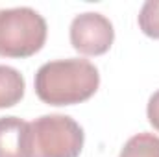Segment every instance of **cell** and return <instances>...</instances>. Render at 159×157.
I'll list each match as a JSON object with an SVG mask.
<instances>
[{"instance_id": "5b68a950", "label": "cell", "mask_w": 159, "mask_h": 157, "mask_svg": "<svg viewBox=\"0 0 159 157\" xmlns=\"http://www.w3.org/2000/svg\"><path fill=\"white\" fill-rule=\"evenodd\" d=\"M26 128L19 117H0V157H24Z\"/></svg>"}, {"instance_id": "ba28073f", "label": "cell", "mask_w": 159, "mask_h": 157, "mask_svg": "<svg viewBox=\"0 0 159 157\" xmlns=\"http://www.w3.org/2000/svg\"><path fill=\"white\" fill-rule=\"evenodd\" d=\"M137 20L144 35L159 39V0H146L139 11Z\"/></svg>"}, {"instance_id": "6da1fadb", "label": "cell", "mask_w": 159, "mask_h": 157, "mask_svg": "<svg viewBox=\"0 0 159 157\" xmlns=\"http://www.w3.org/2000/svg\"><path fill=\"white\" fill-rule=\"evenodd\" d=\"M100 85L98 69L83 57L56 59L41 65L35 94L48 105H74L89 100Z\"/></svg>"}, {"instance_id": "7a4b0ae2", "label": "cell", "mask_w": 159, "mask_h": 157, "mask_svg": "<svg viewBox=\"0 0 159 157\" xmlns=\"http://www.w3.org/2000/svg\"><path fill=\"white\" fill-rule=\"evenodd\" d=\"M83 141V129L72 117L43 115L28 122L24 157H78Z\"/></svg>"}, {"instance_id": "277c9868", "label": "cell", "mask_w": 159, "mask_h": 157, "mask_svg": "<svg viewBox=\"0 0 159 157\" xmlns=\"http://www.w3.org/2000/svg\"><path fill=\"white\" fill-rule=\"evenodd\" d=\"M115 41L111 20L96 11L80 13L70 22V44L83 56H102Z\"/></svg>"}, {"instance_id": "52a82bcc", "label": "cell", "mask_w": 159, "mask_h": 157, "mask_svg": "<svg viewBox=\"0 0 159 157\" xmlns=\"http://www.w3.org/2000/svg\"><path fill=\"white\" fill-rule=\"evenodd\" d=\"M119 157H159V137L154 133H137L126 141Z\"/></svg>"}, {"instance_id": "8992f818", "label": "cell", "mask_w": 159, "mask_h": 157, "mask_svg": "<svg viewBox=\"0 0 159 157\" xmlns=\"http://www.w3.org/2000/svg\"><path fill=\"white\" fill-rule=\"evenodd\" d=\"M26 81L22 74L7 65H0V109L13 107L24 96Z\"/></svg>"}, {"instance_id": "3957f363", "label": "cell", "mask_w": 159, "mask_h": 157, "mask_svg": "<svg viewBox=\"0 0 159 157\" xmlns=\"http://www.w3.org/2000/svg\"><path fill=\"white\" fill-rule=\"evenodd\" d=\"M46 20L32 7L0 9V56L30 57L46 41Z\"/></svg>"}, {"instance_id": "9c48e42d", "label": "cell", "mask_w": 159, "mask_h": 157, "mask_svg": "<svg viewBox=\"0 0 159 157\" xmlns=\"http://www.w3.org/2000/svg\"><path fill=\"white\" fill-rule=\"evenodd\" d=\"M146 115H148V122L152 124V128L156 131H159V89L150 96V100H148Z\"/></svg>"}]
</instances>
